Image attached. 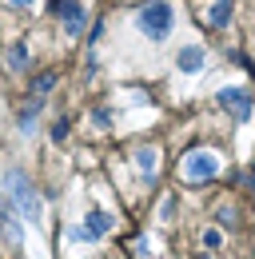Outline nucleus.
Segmentation results:
<instances>
[{
    "label": "nucleus",
    "instance_id": "obj_10",
    "mask_svg": "<svg viewBox=\"0 0 255 259\" xmlns=\"http://www.w3.org/2000/svg\"><path fill=\"white\" fill-rule=\"evenodd\" d=\"M140 171H144V180H152L156 176V148H140Z\"/></svg>",
    "mask_w": 255,
    "mask_h": 259
},
{
    "label": "nucleus",
    "instance_id": "obj_6",
    "mask_svg": "<svg viewBox=\"0 0 255 259\" xmlns=\"http://www.w3.org/2000/svg\"><path fill=\"white\" fill-rule=\"evenodd\" d=\"M176 64H180V72H184V76H195V72H203V64H207V52H203L199 44H188V48H180Z\"/></svg>",
    "mask_w": 255,
    "mask_h": 259
},
{
    "label": "nucleus",
    "instance_id": "obj_4",
    "mask_svg": "<svg viewBox=\"0 0 255 259\" xmlns=\"http://www.w3.org/2000/svg\"><path fill=\"white\" fill-rule=\"evenodd\" d=\"M52 12L64 20V32L68 36H76L80 28H84V4H80V0H56Z\"/></svg>",
    "mask_w": 255,
    "mask_h": 259
},
{
    "label": "nucleus",
    "instance_id": "obj_13",
    "mask_svg": "<svg viewBox=\"0 0 255 259\" xmlns=\"http://www.w3.org/2000/svg\"><path fill=\"white\" fill-rule=\"evenodd\" d=\"M220 243H223V235L216 231V227H211V231H203V247H220Z\"/></svg>",
    "mask_w": 255,
    "mask_h": 259
},
{
    "label": "nucleus",
    "instance_id": "obj_16",
    "mask_svg": "<svg viewBox=\"0 0 255 259\" xmlns=\"http://www.w3.org/2000/svg\"><path fill=\"white\" fill-rule=\"evenodd\" d=\"M8 4H12V8H28L32 0H8Z\"/></svg>",
    "mask_w": 255,
    "mask_h": 259
},
{
    "label": "nucleus",
    "instance_id": "obj_15",
    "mask_svg": "<svg viewBox=\"0 0 255 259\" xmlns=\"http://www.w3.org/2000/svg\"><path fill=\"white\" fill-rule=\"evenodd\" d=\"M108 120H112V116H108V112H104V108H100V112H92V124H100V128H104V124H108Z\"/></svg>",
    "mask_w": 255,
    "mask_h": 259
},
{
    "label": "nucleus",
    "instance_id": "obj_14",
    "mask_svg": "<svg viewBox=\"0 0 255 259\" xmlns=\"http://www.w3.org/2000/svg\"><path fill=\"white\" fill-rule=\"evenodd\" d=\"M52 84H56V76H52V72H44V76H40V80H36V92H48V88H52Z\"/></svg>",
    "mask_w": 255,
    "mask_h": 259
},
{
    "label": "nucleus",
    "instance_id": "obj_2",
    "mask_svg": "<svg viewBox=\"0 0 255 259\" xmlns=\"http://www.w3.org/2000/svg\"><path fill=\"white\" fill-rule=\"evenodd\" d=\"M8 192H12V207L20 211V220H28L32 227H40L44 207H40V195H36V188L28 184L24 171H8Z\"/></svg>",
    "mask_w": 255,
    "mask_h": 259
},
{
    "label": "nucleus",
    "instance_id": "obj_8",
    "mask_svg": "<svg viewBox=\"0 0 255 259\" xmlns=\"http://www.w3.org/2000/svg\"><path fill=\"white\" fill-rule=\"evenodd\" d=\"M231 12H235L231 0H211V8H207V24H211V28H223V24L231 20Z\"/></svg>",
    "mask_w": 255,
    "mask_h": 259
},
{
    "label": "nucleus",
    "instance_id": "obj_11",
    "mask_svg": "<svg viewBox=\"0 0 255 259\" xmlns=\"http://www.w3.org/2000/svg\"><path fill=\"white\" fill-rule=\"evenodd\" d=\"M8 64L16 68V72H20V68H28V48H24V44H16V48L8 52Z\"/></svg>",
    "mask_w": 255,
    "mask_h": 259
},
{
    "label": "nucleus",
    "instance_id": "obj_12",
    "mask_svg": "<svg viewBox=\"0 0 255 259\" xmlns=\"http://www.w3.org/2000/svg\"><path fill=\"white\" fill-rule=\"evenodd\" d=\"M68 128H72L68 120H56V124H52V144H64V140H68Z\"/></svg>",
    "mask_w": 255,
    "mask_h": 259
},
{
    "label": "nucleus",
    "instance_id": "obj_1",
    "mask_svg": "<svg viewBox=\"0 0 255 259\" xmlns=\"http://www.w3.org/2000/svg\"><path fill=\"white\" fill-rule=\"evenodd\" d=\"M136 24H140V32L148 36V40H159V44H163V40L172 36V24H176V8H172L167 0H152V4L140 8Z\"/></svg>",
    "mask_w": 255,
    "mask_h": 259
},
{
    "label": "nucleus",
    "instance_id": "obj_7",
    "mask_svg": "<svg viewBox=\"0 0 255 259\" xmlns=\"http://www.w3.org/2000/svg\"><path fill=\"white\" fill-rule=\"evenodd\" d=\"M112 231V215L108 211H88V224H84V239H104Z\"/></svg>",
    "mask_w": 255,
    "mask_h": 259
},
{
    "label": "nucleus",
    "instance_id": "obj_3",
    "mask_svg": "<svg viewBox=\"0 0 255 259\" xmlns=\"http://www.w3.org/2000/svg\"><path fill=\"white\" fill-rule=\"evenodd\" d=\"M220 176V160L211 156V152H191V156H184V180L188 184H207V180H216Z\"/></svg>",
    "mask_w": 255,
    "mask_h": 259
},
{
    "label": "nucleus",
    "instance_id": "obj_5",
    "mask_svg": "<svg viewBox=\"0 0 255 259\" xmlns=\"http://www.w3.org/2000/svg\"><path fill=\"white\" fill-rule=\"evenodd\" d=\"M216 100H220L235 120H247V116H251V96H247L243 88H220V96H216Z\"/></svg>",
    "mask_w": 255,
    "mask_h": 259
},
{
    "label": "nucleus",
    "instance_id": "obj_9",
    "mask_svg": "<svg viewBox=\"0 0 255 259\" xmlns=\"http://www.w3.org/2000/svg\"><path fill=\"white\" fill-rule=\"evenodd\" d=\"M40 108H44V100H36V96L24 104V112H20V132H28V128H32V120L40 116Z\"/></svg>",
    "mask_w": 255,
    "mask_h": 259
}]
</instances>
